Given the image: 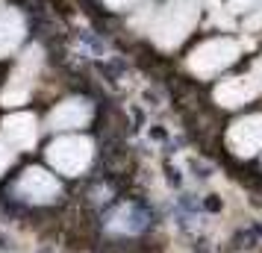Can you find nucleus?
Instances as JSON below:
<instances>
[{
    "instance_id": "1",
    "label": "nucleus",
    "mask_w": 262,
    "mask_h": 253,
    "mask_svg": "<svg viewBox=\"0 0 262 253\" xmlns=\"http://www.w3.org/2000/svg\"><path fill=\"white\" fill-rule=\"evenodd\" d=\"M194 18H198V6H194V0H174L165 12H162V18L156 21V27H154L156 41H159L162 48H174V44H180L183 38L189 36Z\"/></svg>"
},
{
    "instance_id": "2",
    "label": "nucleus",
    "mask_w": 262,
    "mask_h": 253,
    "mask_svg": "<svg viewBox=\"0 0 262 253\" xmlns=\"http://www.w3.org/2000/svg\"><path fill=\"white\" fill-rule=\"evenodd\" d=\"M48 162L59 174H80V171L89 168L92 162V142L89 139H80V135H65V139H56L53 145L48 147Z\"/></svg>"
},
{
    "instance_id": "3",
    "label": "nucleus",
    "mask_w": 262,
    "mask_h": 253,
    "mask_svg": "<svg viewBox=\"0 0 262 253\" xmlns=\"http://www.w3.org/2000/svg\"><path fill=\"white\" fill-rule=\"evenodd\" d=\"M236 56H238L236 41H230V38H215V41H206V44H201V48L191 53L189 65H191V71L194 74L209 77V74L227 68Z\"/></svg>"
},
{
    "instance_id": "4",
    "label": "nucleus",
    "mask_w": 262,
    "mask_h": 253,
    "mask_svg": "<svg viewBox=\"0 0 262 253\" xmlns=\"http://www.w3.org/2000/svg\"><path fill=\"white\" fill-rule=\"evenodd\" d=\"M92 118V106L74 97V100H65L48 115V130H77V127H85Z\"/></svg>"
},
{
    "instance_id": "5",
    "label": "nucleus",
    "mask_w": 262,
    "mask_h": 253,
    "mask_svg": "<svg viewBox=\"0 0 262 253\" xmlns=\"http://www.w3.org/2000/svg\"><path fill=\"white\" fill-rule=\"evenodd\" d=\"M59 192V182L53 180V174H48L45 168H27L24 177L18 180V194L27 200H38L45 203L53 194Z\"/></svg>"
},
{
    "instance_id": "6",
    "label": "nucleus",
    "mask_w": 262,
    "mask_h": 253,
    "mask_svg": "<svg viewBox=\"0 0 262 253\" xmlns=\"http://www.w3.org/2000/svg\"><path fill=\"white\" fill-rule=\"evenodd\" d=\"M230 145L236 153L242 156H250L262 147V115H253V118L238 121L236 127L230 130Z\"/></svg>"
},
{
    "instance_id": "7",
    "label": "nucleus",
    "mask_w": 262,
    "mask_h": 253,
    "mask_svg": "<svg viewBox=\"0 0 262 253\" xmlns=\"http://www.w3.org/2000/svg\"><path fill=\"white\" fill-rule=\"evenodd\" d=\"M3 135L12 142V147H30L36 142V118L30 112L9 115L3 121Z\"/></svg>"
},
{
    "instance_id": "8",
    "label": "nucleus",
    "mask_w": 262,
    "mask_h": 253,
    "mask_svg": "<svg viewBox=\"0 0 262 253\" xmlns=\"http://www.w3.org/2000/svg\"><path fill=\"white\" fill-rule=\"evenodd\" d=\"M24 38V18L18 9H3L0 12V56L12 53Z\"/></svg>"
},
{
    "instance_id": "9",
    "label": "nucleus",
    "mask_w": 262,
    "mask_h": 253,
    "mask_svg": "<svg viewBox=\"0 0 262 253\" xmlns=\"http://www.w3.org/2000/svg\"><path fill=\"white\" fill-rule=\"evenodd\" d=\"M250 97H253V88H250L245 80H227V83H221L218 91H215V100L224 103V106H242Z\"/></svg>"
},
{
    "instance_id": "10",
    "label": "nucleus",
    "mask_w": 262,
    "mask_h": 253,
    "mask_svg": "<svg viewBox=\"0 0 262 253\" xmlns=\"http://www.w3.org/2000/svg\"><path fill=\"white\" fill-rule=\"evenodd\" d=\"M9 162H12V150H9V147H6V142L0 139V174L9 168Z\"/></svg>"
},
{
    "instance_id": "11",
    "label": "nucleus",
    "mask_w": 262,
    "mask_h": 253,
    "mask_svg": "<svg viewBox=\"0 0 262 253\" xmlns=\"http://www.w3.org/2000/svg\"><path fill=\"white\" fill-rule=\"evenodd\" d=\"M109 6H112V9H121V6H130L133 0H106Z\"/></svg>"
},
{
    "instance_id": "12",
    "label": "nucleus",
    "mask_w": 262,
    "mask_h": 253,
    "mask_svg": "<svg viewBox=\"0 0 262 253\" xmlns=\"http://www.w3.org/2000/svg\"><path fill=\"white\" fill-rule=\"evenodd\" d=\"M253 3H256V0H233L236 9H248V6H253Z\"/></svg>"
}]
</instances>
